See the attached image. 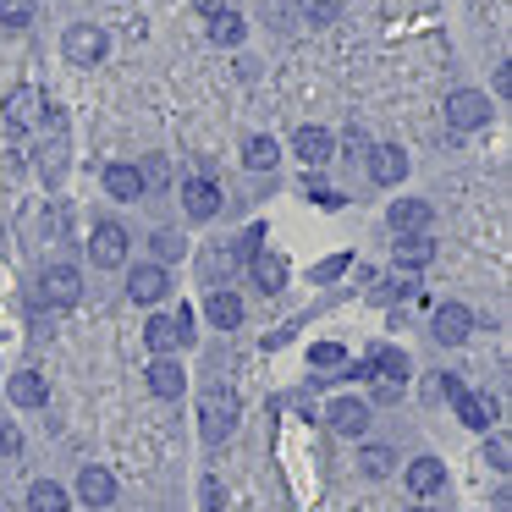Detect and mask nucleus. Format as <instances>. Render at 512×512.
Listing matches in <instances>:
<instances>
[{"mask_svg": "<svg viewBox=\"0 0 512 512\" xmlns=\"http://www.w3.org/2000/svg\"><path fill=\"white\" fill-rule=\"evenodd\" d=\"M248 276H254L259 292H281V287H287V259H281V254H254V259H248Z\"/></svg>", "mask_w": 512, "mask_h": 512, "instance_id": "17", "label": "nucleus"}, {"mask_svg": "<svg viewBox=\"0 0 512 512\" xmlns=\"http://www.w3.org/2000/svg\"><path fill=\"white\" fill-rule=\"evenodd\" d=\"M435 226V210L424 199H402V204H391V232L397 237H408V232H430Z\"/></svg>", "mask_w": 512, "mask_h": 512, "instance_id": "12", "label": "nucleus"}, {"mask_svg": "<svg viewBox=\"0 0 512 512\" xmlns=\"http://www.w3.org/2000/svg\"><path fill=\"white\" fill-rule=\"evenodd\" d=\"M199 424H204V441H226L232 424H237V397H232V391H210V397H204Z\"/></svg>", "mask_w": 512, "mask_h": 512, "instance_id": "3", "label": "nucleus"}, {"mask_svg": "<svg viewBox=\"0 0 512 512\" xmlns=\"http://www.w3.org/2000/svg\"><path fill=\"white\" fill-rule=\"evenodd\" d=\"M78 496L89 501V507H105V501L116 496V479L105 474V468H83V474H78Z\"/></svg>", "mask_w": 512, "mask_h": 512, "instance_id": "23", "label": "nucleus"}, {"mask_svg": "<svg viewBox=\"0 0 512 512\" xmlns=\"http://www.w3.org/2000/svg\"><path fill=\"white\" fill-rule=\"evenodd\" d=\"M446 122H452L457 133H474V127L490 122V100L479 89H457L452 100H446Z\"/></svg>", "mask_w": 512, "mask_h": 512, "instance_id": "2", "label": "nucleus"}, {"mask_svg": "<svg viewBox=\"0 0 512 512\" xmlns=\"http://www.w3.org/2000/svg\"><path fill=\"white\" fill-rule=\"evenodd\" d=\"M303 17H309L314 28H331L336 17H342V0H303Z\"/></svg>", "mask_w": 512, "mask_h": 512, "instance_id": "29", "label": "nucleus"}, {"mask_svg": "<svg viewBox=\"0 0 512 512\" xmlns=\"http://www.w3.org/2000/svg\"><path fill=\"white\" fill-rule=\"evenodd\" d=\"M292 155L303 160V166H325V160H331V133H325V127H298V138H292Z\"/></svg>", "mask_w": 512, "mask_h": 512, "instance_id": "14", "label": "nucleus"}, {"mask_svg": "<svg viewBox=\"0 0 512 512\" xmlns=\"http://www.w3.org/2000/svg\"><path fill=\"white\" fill-rule=\"evenodd\" d=\"M408 292H413V281L397 276V281H386V287H380V298H408Z\"/></svg>", "mask_w": 512, "mask_h": 512, "instance_id": "35", "label": "nucleus"}, {"mask_svg": "<svg viewBox=\"0 0 512 512\" xmlns=\"http://www.w3.org/2000/svg\"><path fill=\"white\" fill-rule=\"evenodd\" d=\"M424 397H430V402H457V397H463V380H457V375H430Z\"/></svg>", "mask_w": 512, "mask_h": 512, "instance_id": "30", "label": "nucleus"}, {"mask_svg": "<svg viewBox=\"0 0 512 512\" xmlns=\"http://www.w3.org/2000/svg\"><path fill=\"white\" fill-rule=\"evenodd\" d=\"M182 248H188V243H182L177 232H155V254H160V265H166V259H177Z\"/></svg>", "mask_w": 512, "mask_h": 512, "instance_id": "34", "label": "nucleus"}, {"mask_svg": "<svg viewBox=\"0 0 512 512\" xmlns=\"http://www.w3.org/2000/svg\"><path fill=\"white\" fill-rule=\"evenodd\" d=\"M0 452H17V430H12V424H0Z\"/></svg>", "mask_w": 512, "mask_h": 512, "instance_id": "39", "label": "nucleus"}, {"mask_svg": "<svg viewBox=\"0 0 512 512\" xmlns=\"http://www.w3.org/2000/svg\"><path fill=\"white\" fill-rule=\"evenodd\" d=\"M457 419H463L468 430H485V424L496 419V402H490V397H474V391H463V397H457Z\"/></svg>", "mask_w": 512, "mask_h": 512, "instance_id": "24", "label": "nucleus"}, {"mask_svg": "<svg viewBox=\"0 0 512 512\" xmlns=\"http://www.w3.org/2000/svg\"><path fill=\"white\" fill-rule=\"evenodd\" d=\"M358 375H369V380H380V386H397L402 391V386H408V358H402L397 347H375Z\"/></svg>", "mask_w": 512, "mask_h": 512, "instance_id": "5", "label": "nucleus"}, {"mask_svg": "<svg viewBox=\"0 0 512 512\" xmlns=\"http://www.w3.org/2000/svg\"><path fill=\"white\" fill-rule=\"evenodd\" d=\"M391 468H397V457H391L386 446H364V474L369 479H386Z\"/></svg>", "mask_w": 512, "mask_h": 512, "instance_id": "31", "label": "nucleus"}, {"mask_svg": "<svg viewBox=\"0 0 512 512\" xmlns=\"http://www.w3.org/2000/svg\"><path fill=\"white\" fill-rule=\"evenodd\" d=\"M89 254H94V265H100V270H116L127 259V232L116 221H100V226H94V237H89Z\"/></svg>", "mask_w": 512, "mask_h": 512, "instance_id": "4", "label": "nucleus"}, {"mask_svg": "<svg viewBox=\"0 0 512 512\" xmlns=\"http://www.w3.org/2000/svg\"><path fill=\"white\" fill-rule=\"evenodd\" d=\"M430 325H435V342H446V347H463V342H468V331H474V314H468L463 303H441Z\"/></svg>", "mask_w": 512, "mask_h": 512, "instance_id": "8", "label": "nucleus"}, {"mask_svg": "<svg viewBox=\"0 0 512 512\" xmlns=\"http://www.w3.org/2000/svg\"><path fill=\"white\" fill-rule=\"evenodd\" d=\"M507 463H512L507 441H490V468H507Z\"/></svg>", "mask_w": 512, "mask_h": 512, "instance_id": "38", "label": "nucleus"}, {"mask_svg": "<svg viewBox=\"0 0 512 512\" xmlns=\"http://www.w3.org/2000/svg\"><path fill=\"white\" fill-rule=\"evenodd\" d=\"M34 23V0H0V28H28Z\"/></svg>", "mask_w": 512, "mask_h": 512, "instance_id": "28", "label": "nucleus"}, {"mask_svg": "<svg viewBox=\"0 0 512 512\" xmlns=\"http://www.w3.org/2000/svg\"><path fill=\"white\" fill-rule=\"evenodd\" d=\"M149 391H155V397H166V402L188 391V375H182L177 358H155V364H149Z\"/></svg>", "mask_w": 512, "mask_h": 512, "instance_id": "15", "label": "nucleus"}, {"mask_svg": "<svg viewBox=\"0 0 512 512\" xmlns=\"http://www.w3.org/2000/svg\"><path fill=\"white\" fill-rule=\"evenodd\" d=\"M331 430H342V435H364V430H369V402H358V397H336V402H331Z\"/></svg>", "mask_w": 512, "mask_h": 512, "instance_id": "16", "label": "nucleus"}, {"mask_svg": "<svg viewBox=\"0 0 512 512\" xmlns=\"http://www.w3.org/2000/svg\"><path fill=\"white\" fill-rule=\"evenodd\" d=\"M204 314H210V325H221V331H237V325H243V303H237V292H210Z\"/></svg>", "mask_w": 512, "mask_h": 512, "instance_id": "22", "label": "nucleus"}, {"mask_svg": "<svg viewBox=\"0 0 512 512\" xmlns=\"http://www.w3.org/2000/svg\"><path fill=\"white\" fill-rule=\"evenodd\" d=\"M276 155H281L276 138H265V133H254V138L243 144V166H248V171H270V166H276Z\"/></svg>", "mask_w": 512, "mask_h": 512, "instance_id": "26", "label": "nucleus"}, {"mask_svg": "<svg viewBox=\"0 0 512 512\" xmlns=\"http://www.w3.org/2000/svg\"><path fill=\"white\" fill-rule=\"evenodd\" d=\"M105 193L122 204L144 199V177H138V166H105Z\"/></svg>", "mask_w": 512, "mask_h": 512, "instance_id": "19", "label": "nucleus"}, {"mask_svg": "<svg viewBox=\"0 0 512 512\" xmlns=\"http://www.w3.org/2000/svg\"><path fill=\"white\" fill-rule=\"evenodd\" d=\"M204 17H221V12H232V0H193Z\"/></svg>", "mask_w": 512, "mask_h": 512, "instance_id": "36", "label": "nucleus"}, {"mask_svg": "<svg viewBox=\"0 0 512 512\" xmlns=\"http://www.w3.org/2000/svg\"><path fill=\"white\" fill-rule=\"evenodd\" d=\"M61 50H67L72 67H94V61L105 56V34H100V28H89V23H78V28H67Z\"/></svg>", "mask_w": 512, "mask_h": 512, "instance_id": "6", "label": "nucleus"}, {"mask_svg": "<svg viewBox=\"0 0 512 512\" xmlns=\"http://www.w3.org/2000/svg\"><path fill=\"white\" fill-rule=\"evenodd\" d=\"M6 391H12L17 408H45V402H50V386H45L39 369H17V375L6 380Z\"/></svg>", "mask_w": 512, "mask_h": 512, "instance_id": "13", "label": "nucleus"}, {"mask_svg": "<svg viewBox=\"0 0 512 512\" xmlns=\"http://www.w3.org/2000/svg\"><path fill=\"white\" fill-rule=\"evenodd\" d=\"M243 34H248V28H243V17H237V12L210 17V39H215V45H243Z\"/></svg>", "mask_w": 512, "mask_h": 512, "instance_id": "27", "label": "nucleus"}, {"mask_svg": "<svg viewBox=\"0 0 512 512\" xmlns=\"http://www.w3.org/2000/svg\"><path fill=\"white\" fill-rule=\"evenodd\" d=\"M166 292H171L166 265H133V276H127V298L133 303H160Z\"/></svg>", "mask_w": 512, "mask_h": 512, "instance_id": "9", "label": "nucleus"}, {"mask_svg": "<svg viewBox=\"0 0 512 512\" xmlns=\"http://www.w3.org/2000/svg\"><path fill=\"white\" fill-rule=\"evenodd\" d=\"M342 270H347V254H342V259H325V265L314 270V276H320V281H331V276H342Z\"/></svg>", "mask_w": 512, "mask_h": 512, "instance_id": "37", "label": "nucleus"}, {"mask_svg": "<svg viewBox=\"0 0 512 512\" xmlns=\"http://www.w3.org/2000/svg\"><path fill=\"white\" fill-rule=\"evenodd\" d=\"M369 177H375L380 188H397V182L408 177V155H402L397 144H375L369 149Z\"/></svg>", "mask_w": 512, "mask_h": 512, "instance_id": "10", "label": "nucleus"}, {"mask_svg": "<svg viewBox=\"0 0 512 512\" xmlns=\"http://www.w3.org/2000/svg\"><path fill=\"white\" fill-rule=\"evenodd\" d=\"M34 122H39V94L34 89H12L6 94V127H12V133H28Z\"/></svg>", "mask_w": 512, "mask_h": 512, "instance_id": "18", "label": "nucleus"}, {"mask_svg": "<svg viewBox=\"0 0 512 512\" xmlns=\"http://www.w3.org/2000/svg\"><path fill=\"white\" fill-rule=\"evenodd\" d=\"M39 292H45V303H56V309H72L78 292H83V276L72 265H50L45 281H39Z\"/></svg>", "mask_w": 512, "mask_h": 512, "instance_id": "7", "label": "nucleus"}, {"mask_svg": "<svg viewBox=\"0 0 512 512\" xmlns=\"http://www.w3.org/2000/svg\"><path fill=\"white\" fill-rule=\"evenodd\" d=\"M182 210H188L193 221H210V215H221V188H215L210 177H193L188 188H182Z\"/></svg>", "mask_w": 512, "mask_h": 512, "instance_id": "11", "label": "nucleus"}, {"mask_svg": "<svg viewBox=\"0 0 512 512\" xmlns=\"http://www.w3.org/2000/svg\"><path fill=\"white\" fill-rule=\"evenodd\" d=\"M441 485H446V468L435 463V457H413L408 463V490L413 496H435Z\"/></svg>", "mask_w": 512, "mask_h": 512, "instance_id": "20", "label": "nucleus"}, {"mask_svg": "<svg viewBox=\"0 0 512 512\" xmlns=\"http://www.w3.org/2000/svg\"><path fill=\"white\" fill-rule=\"evenodd\" d=\"M138 177H144V193H149V188H166L171 171H166V160H160V155H149L144 166H138Z\"/></svg>", "mask_w": 512, "mask_h": 512, "instance_id": "32", "label": "nucleus"}, {"mask_svg": "<svg viewBox=\"0 0 512 512\" xmlns=\"http://www.w3.org/2000/svg\"><path fill=\"white\" fill-rule=\"evenodd\" d=\"M430 259H435V237H430V232H408V237H397V265L424 270Z\"/></svg>", "mask_w": 512, "mask_h": 512, "instance_id": "21", "label": "nucleus"}, {"mask_svg": "<svg viewBox=\"0 0 512 512\" xmlns=\"http://www.w3.org/2000/svg\"><path fill=\"white\" fill-rule=\"evenodd\" d=\"M342 358H347V353H342V347H336V342H320V347H314V353H309V364H314V369H336V364H342Z\"/></svg>", "mask_w": 512, "mask_h": 512, "instance_id": "33", "label": "nucleus"}, {"mask_svg": "<svg viewBox=\"0 0 512 512\" xmlns=\"http://www.w3.org/2000/svg\"><path fill=\"white\" fill-rule=\"evenodd\" d=\"M144 342L155 347L160 358H171L177 347H188V342H193V314H188V309H177V314H155V320L144 325Z\"/></svg>", "mask_w": 512, "mask_h": 512, "instance_id": "1", "label": "nucleus"}, {"mask_svg": "<svg viewBox=\"0 0 512 512\" xmlns=\"http://www.w3.org/2000/svg\"><path fill=\"white\" fill-rule=\"evenodd\" d=\"M28 512H67V490H61L56 479H39V485L28 490Z\"/></svg>", "mask_w": 512, "mask_h": 512, "instance_id": "25", "label": "nucleus"}]
</instances>
